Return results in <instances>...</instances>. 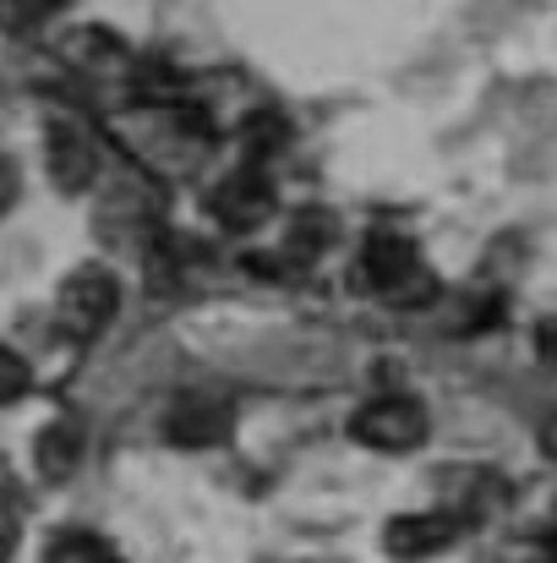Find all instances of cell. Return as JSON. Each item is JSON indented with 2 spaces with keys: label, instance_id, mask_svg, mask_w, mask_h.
<instances>
[{
  "label": "cell",
  "instance_id": "cell-1",
  "mask_svg": "<svg viewBox=\"0 0 557 563\" xmlns=\"http://www.w3.org/2000/svg\"><path fill=\"white\" fill-rule=\"evenodd\" d=\"M361 285L393 307H426L437 296L415 241L399 235V230H371V241L361 246Z\"/></svg>",
  "mask_w": 557,
  "mask_h": 563
},
{
  "label": "cell",
  "instance_id": "cell-2",
  "mask_svg": "<svg viewBox=\"0 0 557 563\" xmlns=\"http://www.w3.org/2000/svg\"><path fill=\"white\" fill-rule=\"evenodd\" d=\"M115 307H121L115 274L110 268H77L55 296V323H60L66 340H99L115 323Z\"/></svg>",
  "mask_w": 557,
  "mask_h": 563
},
{
  "label": "cell",
  "instance_id": "cell-3",
  "mask_svg": "<svg viewBox=\"0 0 557 563\" xmlns=\"http://www.w3.org/2000/svg\"><path fill=\"white\" fill-rule=\"evenodd\" d=\"M274 208H279V191L263 165H241L208 187V219H219V230H230V235L263 230L274 219Z\"/></svg>",
  "mask_w": 557,
  "mask_h": 563
},
{
  "label": "cell",
  "instance_id": "cell-4",
  "mask_svg": "<svg viewBox=\"0 0 557 563\" xmlns=\"http://www.w3.org/2000/svg\"><path fill=\"white\" fill-rule=\"evenodd\" d=\"M426 427H432V421H426V405L410 399V394H377L371 405L356 410V421H350L356 443H367L377 454H410V449H421Z\"/></svg>",
  "mask_w": 557,
  "mask_h": 563
},
{
  "label": "cell",
  "instance_id": "cell-5",
  "mask_svg": "<svg viewBox=\"0 0 557 563\" xmlns=\"http://www.w3.org/2000/svg\"><path fill=\"white\" fill-rule=\"evenodd\" d=\"M44 165H49V176H55L60 191H88L93 176H99V137L82 121L55 115L49 132H44Z\"/></svg>",
  "mask_w": 557,
  "mask_h": 563
},
{
  "label": "cell",
  "instance_id": "cell-6",
  "mask_svg": "<svg viewBox=\"0 0 557 563\" xmlns=\"http://www.w3.org/2000/svg\"><path fill=\"white\" fill-rule=\"evenodd\" d=\"M230 427H235V410L219 394H181L165 410V438L181 443V449H213V443L230 438Z\"/></svg>",
  "mask_w": 557,
  "mask_h": 563
},
{
  "label": "cell",
  "instance_id": "cell-7",
  "mask_svg": "<svg viewBox=\"0 0 557 563\" xmlns=\"http://www.w3.org/2000/svg\"><path fill=\"white\" fill-rule=\"evenodd\" d=\"M454 537H459V515L421 509V515H399V520H388L382 548H388V559L421 563V559H432V553H443V548H454Z\"/></svg>",
  "mask_w": 557,
  "mask_h": 563
},
{
  "label": "cell",
  "instance_id": "cell-8",
  "mask_svg": "<svg viewBox=\"0 0 557 563\" xmlns=\"http://www.w3.org/2000/svg\"><path fill=\"white\" fill-rule=\"evenodd\" d=\"M60 49H66L71 66H82V71H93V77H115V71L132 66V49H126L110 27H77Z\"/></svg>",
  "mask_w": 557,
  "mask_h": 563
},
{
  "label": "cell",
  "instance_id": "cell-9",
  "mask_svg": "<svg viewBox=\"0 0 557 563\" xmlns=\"http://www.w3.org/2000/svg\"><path fill=\"white\" fill-rule=\"evenodd\" d=\"M33 465H38L44 482H66L82 465V427L77 421H49L33 438Z\"/></svg>",
  "mask_w": 557,
  "mask_h": 563
},
{
  "label": "cell",
  "instance_id": "cell-10",
  "mask_svg": "<svg viewBox=\"0 0 557 563\" xmlns=\"http://www.w3.org/2000/svg\"><path fill=\"white\" fill-rule=\"evenodd\" d=\"M241 143H246V154H252V165H268L285 143H290V132H285V121L279 115H246V126H241Z\"/></svg>",
  "mask_w": 557,
  "mask_h": 563
},
{
  "label": "cell",
  "instance_id": "cell-11",
  "mask_svg": "<svg viewBox=\"0 0 557 563\" xmlns=\"http://www.w3.org/2000/svg\"><path fill=\"white\" fill-rule=\"evenodd\" d=\"M49 563H121V553L104 542V537H88V531H66L55 537L49 548Z\"/></svg>",
  "mask_w": 557,
  "mask_h": 563
},
{
  "label": "cell",
  "instance_id": "cell-12",
  "mask_svg": "<svg viewBox=\"0 0 557 563\" xmlns=\"http://www.w3.org/2000/svg\"><path fill=\"white\" fill-rule=\"evenodd\" d=\"M328 241H334V224H328V213H318V208H312V213H296V224H290V241H285V246H290V257L312 263Z\"/></svg>",
  "mask_w": 557,
  "mask_h": 563
},
{
  "label": "cell",
  "instance_id": "cell-13",
  "mask_svg": "<svg viewBox=\"0 0 557 563\" xmlns=\"http://www.w3.org/2000/svg\"><path fill=\"white\" fill-rule=\"evenodd\" d=\"M33 388V373H27V362L16 356V351H5L0 345V405H16L22 394Z\"/></svg>",
  "mask_w": 557,
  "mask_h": 563
},
{
  "label": "cell",
  "instance_id": "cell-14",
  "mask_svg": "<svg viewBox=\"0 0 557 563\" xmlns=\"http://www.w3.org/2000/svg\"><path fill=\"white\" fill-rule=\"evenodd\" d=\"M16 553V504H11V487L0 476V563Z\"/></svg>",
  "mask_w": 557,
  "mask_h": 563
},
{
  "label": "cell",
  "instance_id": "cell-15",
  "mask_svg": "<svg viewBox=\"0 0 557 563\" xmlns=\"http://www.w3.org/2000/svg\"><path fill=\"white\" fill-rule=\"evenodd\" d=\"M16 191H22V181H16V165L0 154V219H5V208L16 202Z\"/></svg>",
  "mask_w": 557,
  "mask_h": 563
},
{
  "label": "cell",
  "instance_id": "cell-16",
  "mask_svg": "<svg viewBox=\"0 0 557 563\" xmlns=\"http://www.w3.org/2000/svg\"><path fill=\"white\" fill-rule=\"evenodd\" d=\"M536 351H542V362H557V323H542V334H536Z\"/></svg>",
  "mask_w": 557,
  "mask_h": 563
},
{
  "label": "cell",
  "instance_id": "cell-17",
  "mask_svg": "<svg viewBox=\"0 0 557 563\" xmlns=\"http://www.w3.org/2000/svg\"><path fill=\"white\" fill-rule=\"evenodd\" d=\"M542 454H547V460L557 465V416L547 421V427H542Z\"/></svg>",
  "mask_w": 557,
  "mask_h": 563
}]
</instances>
